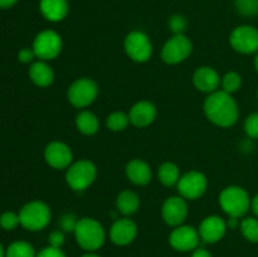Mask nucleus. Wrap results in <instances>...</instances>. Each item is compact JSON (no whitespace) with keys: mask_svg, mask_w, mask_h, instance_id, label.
<instances>
[{"mask_svg":"<svg viewBox=\"0 0 258 257\" xmlns=\"http://www.w3.org/2000/svg\"><path fill=\"white\" fill-rule=\"evenodd\" d=\"M98 96V86L92 78L83 77L76 80L68 87V102L76 108H86L92 105Z\"/></svg>","mask_w":258,"mask_h":257,"instance_id":"nucleus-6","label":"nucleus"},{"mask_svg":"<svg viewBox=\"0 0 258 257\" xmlns=\"http://www.w3.org/2000/svg\"><path fill=\"white\" fill-rule=\"evenodd\" d=\"M140 208V198L135 191L126 189L122 190L116 198V211L125 217L133 216Z\"/></svg>","mask_w":258,"mask_h":257,"instance_id":"nucleus-22","label":"nucleus"},{"mask_svg":"<svg viewBox=\"0 0 258 257\" xmlns=\"http://www.w3.org/2000/svg\"><path fill=\"white\" fill-rule=\"evenodd\" d=\"M138 236V226L133 219L123 217L115 219L110 228V239L116 246H127Z\"/></svg>","mask_w":258,"mask_h":257,"instance_id":"nucleus-16","label":"nucleus"},{"mask_svg":"<svg viewBox=\"0 0 258 257\" xmlns=\"http://www.w3.org/2000/svg\"><path fill=\"white\" fill-rule=\"evenodd\" d=\"M35 257H66V254L60 248H55V247L48 246L45 247V248L40 249Z\"/></svg>","mask_w":258,"mask_h":257,"instance_id":"nucleus-35","label":"nucleus"},{"mask_svg":"<svg viewBox=\"0 0 258 257\" xmlns=\"http://www.w3.org/2000/svg\"><path fill=\"white\" fill-rule=\"evenodd\" d=\"M18 224H20L19 214H15L14 212H5L0 216V226L7 231H12Z\"/></svg>","mask_w":258,"mask_h":257,"instance_id":"nucleus-32","label":"nucleus"},{"mask_svg":"<svg viewBox=\"0 0 258 257\" xmlns=\"http://www.w3.org/2000/svg\"><path fill=\"white\" fill-rule=\"evenodd\" d=\"M227 229H228L227 222L222 217L216 216V214L206 217L198 227L201 239L209 244L217 243L223 239L227 233Z\"/></svg>","mask_w":258,"mask_h":257,"instance_id":"nucleus-15","label":"nucleus"},{"mask_svg":"<svg viewBox=\"0 0 258 257\" xmlns=\"http://www.w3.org/2000/svg\"><path fill=\"white\" fill-rule=\"evenodd\" d=\"M239 224H241L239 218H234V217H229V219L227 221V226L231 229H236L237 227H239Z\"/></svg>","mask_w":258,"mask_h":257,"instance_id":"nucleus-38","label":"nucleus"},{"mask_svg":"<svg viewBox=\"0 0 258 257\" xmlns=\"http://www.w3.org/2000/svg\"><path fill=\"white\" fill-rule=\"evenodd\" d=\"M78 221H80V219H78L73 213L63 214L59 219L60 229H62L64 233L66 232H75Z\"/></svg>","mask_w":258,"mask_h":257,"instance_id":"nucleus-33","label":"nucleus"},{"mask_svg":"<svg viewBox=\"0 0 258 257\" xmlns=\"http://www.w3.org/2000/svg\"><path fill=\"white\" fill-rule=\"evenodd\" d=\"M242 234L247 241L258 243V218L257 217H244L239 224Z\"/></svg>","mask_w":258,"mask_h":257,"instance_id":"nucleus-27","label":"nucleus"},{"mask_svg":"<svg viewBox=\"0 0 258 257\" xmlns=\"http://www.w3.org/2000/svg\"><path fill=\"white\" fill-rule=\"evenodd\" d=\"M169 29L174 33V34H184L186 29V19L180 14H174L169 18Z\"/></svg>","mask_w":258,"mask_h":257,"instance_id":"nucleus-30","label":"nucleus"},{"mask_svg":"<svg viewBox=\"0 0 258 257\" xmlns=\"http://www.w3.org/2000/svg\"><path fill=\"white\" fill-rule=\"evenodd\" d=\"M76 127L83 135L92 136L100 130V121L93 112L88 110H82L76 116Z\"/></svg>","mask_w":258,"mask_h":257,"instance_id":"nucleus-23","label":"nucleus"},{"mask_svg":"<svg viewBox=\"0 0 258 257\" xmlns=\"http://www.w3.org/2000/svg\"><path fill=\"white\" fill-rule=\"evenodd\" d=\"M66 236L64 232H63L62 229H55V231H53L52 233L49 234V237H48V243H49V246L55 247V248H62Z\"/></svg>","mask_w":258,"mask_h":257,"instance_id":"nucleus-34","label":"nucleus"},{"mask_svg":"<svg viewBox=\"0 0 258 257\" xmlns=\"http://www.w3.org/2000/svg\"><path fill=\"white\" fill-rule=\"evenodd\" d=\"M201 241L198 229L194 228L193 226H186V224L175 227L169 236V243L178 252L194 251L199 247Z\"/></svg>","mask_w":258,"mask_h":257,"instance_id":"nucleus-12","label":"nucleus"},{"mask_svg":"<svg viewBox=\"0 0 258 257\" xmlns=\"http://www.w3.org/2000/svg\"><path fill=\"white\" fill-rule=\"evenodd\" d=\"M17 2L18 0H0V8L2 9H8V8L17 4Z\"/></svg>","mask_w":258,"mask_h":257,"instance_id":"nucleus-40","label":"nucleus"},{"mask_svg":"<svg viewBox=\"0 0 258 257\" xmlns=\"http://www.w3.org/2000/svg\"><path fill=\"white\" fill-rule=\"evenodd\" d=\"M0 257H5V252H4V248H3L2 243H0Z\"/></svg>","mask_w":258,"mask_h":257,"instance_id":"nucleus-43","label":"nucleus"},{"mask_svg":"<svg viewBox=\"0 0 258 257\" xmlns=\"http://www.w3.org/2000/svg\"><path fill=\"white\" fill-rule=\"evenodd\" d=\"M251 209H252V212H253V213H254V216H256L257 218H258V193L253 197V198H252V201H251Z\"/></svg>","mask_w":258,"mask_h":257,"instance_id":"nucleus-39","label":"nucleus"},{"mask_svg":"<svg viewBox=\"0 0 258 257\" xmlns=\"http://www.w3.org/2000/svg\"><path fill=\"white\" fill-rule=\"evenodd\" d=\"M203 110L206 117L219 127H232L239 118V108L236 100L222 90L207 96Z\"/></svg>","mask_w":258,"mask_h":257,"instance_id":"nucleus-1","label":"nucleus"},{"mask_svg":"<svg viewBox=\"0 0 258 257\" xmlns=\"http://www.w3.org/2000/svg\"><path fill=\"white\" fill-rule=\"evenodd\" d=\"M81 257H101V256H98V254L95 253V252H86V253L82 254Z\"/></svg>","mask_w":258,"mask_h":257,"instance_id":"nucleus-41","label":"nucleus"},{"mask_svg":"<svg viewBox=\"0 0 258 257\" xmlns=\"http://www.w3.org/2000/svg\"><path fill=\"white\" fill-rule=\"evenodd\" d=\"M189 209L186 199L180 196H173L165 199L161 207V216L164 222L170 227H178L184 224L188 217Z\"/></svg>","mask_w":258,"mask_h":257,"instance_id":"nucleus-13","label":"nucleus"},{"mask_svg":"<svg viewBox=\"0 0 258 257\" xmlns=\"http://www.w3.org/2000/svg\"><path fill=\"white\" fill-rule=\"evenodd\" d=\"M231 47L241 54H253L258 52V29L252 25H238L229 35Z\"/></svg>","mask_w":258,"mask_h":257,"instance_id":"nucleus-11","label":"nucleus"},{"mask_svg":"<svg viewBox=\"0 0 258 257\" xmlns=\"http://www.w3.org/2000/svg\"><path fill=\"white\" fill-rule=\"evenodd\" d=\"M97 168L88 159L75 161L66 170V183L72 190L83 191L90 188L96 180Z\"/></svg>","mask_w":258,"mask_h":257,"instance_id":"nucleus-4","label":"nucleus"},{"mask_svg":"<svg viewBox=\"0 0 258 257\" xmlns=\"http://www.w3.org/2000/svg\"><path fill=\"white\" fill-rule=\"evenodd\" d=\"M52 219L50 208L40 201H33L25 204L19 212L20 224L25 229L38 232L44 229Z\"/></svg>","mask_w":258,"mask_h":257,"instance_id":"nucleus-5","label":"nucleus"},{"mask_svg":"<svg viewBox=\"0 0 258 257\" xmlns=\"http://www.w3.org/2000/svg\"><path fill=\"white\" fill-rule=\"evenodd\" d=\"M244 131L249 139H258V112H253L244 121Z\"/></svg>","mask_w":258,"mask_h":257,"instance_id":"nucleus-31","label":"nucleus"},{"mask_svg":"<svg viewBox=\"0 0 258 257\" xmlns=\"http://www.w3.org/2000/svg\"><path fill=\"white\" fill-rule=\"evenodd\" d=\"M221 81L222 77L219 73L211 66H202L197 68L193 75V85L198 91L203 93L216 92L221 90Z\"/></svg>","mask_w":258,"mask_h":257,"instance_id":"nucleus-17","label":"nucleus"},{"mask_svg":"<svg viewBox=\"0 0 258 257\" xmlns=\"http://www.w3.org/2000/svg\"><path fill=\"white\" fill-rule=\"evenodd\" d=\"M123 49L127 57L136 63L148 62L154 52L151 39L146 33L141 30H133L126 35Z\"/></svg>","mask_w":258,"mask_h":257,"instance_id":"nucleus-7","label":"nucleus"},{"mask_svg":"<svg viewBox=\"0 0 258 257\" xmlns=\"http://www.w3.org/2000/svg\"><path fill=\"white\" fill-rule=\"evenodd\" d=\"M193 52V43L185 34H174L161 49V59L166 65L175 66L184 62Z\"/></svg>","mask_w":258,"mask_h":257,"instance_id":"nucleus-8","label":"nucleus"},{"mask_svg":"<svg viewBox=\"0 0 258 257\" xmlns=\"http://www.w3.org/2000/svg\"><path fill=\"white\" fill-rule=\"evenodd\" d=\"M257 98H258V90H257Z\"/></svg>","mask_w":258,"mask_h":257,"instance_id":"nucleus-44","label":"nucleus"},{"mask_svg":"<svg viewBox=\"0 0 258 257\" xmlns=\"http://www.w3.org/2000/svg\"><path fill=\"white\" fill-rule=\"evenodd\" d=\"M241 86H242V77L239 73L231 71V72H227L226 75L222 77L221 90L224 91V92L229 93V95L236 93L237 91L241 88Z\"/></svg>","mask_w":258,"mask_h":257,"instance_id":"nucleus-28","label":"nucleus"},{"mask_svg":"<svg viewBox=\"0 0 258 257\" xmlns=\"http://www.w3.org/2000/svg\"><path fill=\"white\" fill-rule=\"evenodd\" d=\"M208 188V179L202 171L190 170L183 174L176 184V190L186 201H196L204 196Z\"/></svg>","mask_w":258,"mask_h":257,"instance_id":"nucleus-10","label":"nucleus"},{"mask_svg":"<svg viewBox=\"0 0 258 257\" xmlns=\"http://www.w3.org/2000/svg\"><path fill=\"white\" fill-rule=\"evenodd\" d=\"M251 197L248 191L238 185L226 186L219 194V206L228 217L243 218L251 209Z\"/></svg>","mask_w":258,"mask_h":257,"instance_id":"nucleus-3","label":"nucleus"},{"mask_svg":"<svg viewBox=\"0 0 258 257\" xmlns=\"http://www.w3.org/2000/svg\"><path fill=\"white\" fill-rule=\"evenodd\" d=\"M190 257H213L212 256L211 252L208 249L203 248V247H198L194 251H191V256Z\"/></svg>","mask_w":258,"mask_h":257,"instance_id":"nucleus-37","label":"nucleus"},{"mask_svg":"<svg viewBox=\"0 0 258 257\" xmlns=\"http://www.w3.org/2000/svg\"><path fill=\"white\" fill-rule=\"evenodd\" d=\"M234 8L243 17H254L258 14V0H234Z\"/></svg>","mask_w":258,"mask_h":257,"instance_id":"nucleus-29","label":"nucleus"},{"mask_svg":"<svg viewBox=\"0 0 258 257\" xmlns=\"http://www.w3.org/2000/svg\"><path fill=\"white\" fill-rule=\"evenodd\" d=\"M35 57V53L33 50V48H23L22 50H19L18 53V59L22 63H30Z\"/></svg>","mask_w":258,"mask_h":257,"instance_id":"nucleus-36","label":"nucleus"},{"mask_svg":"<svg viewBox=\"0 0 258 257\" xmlns=\"http://www.w3.org/2000/svg\"><path fill=\"white\" fill-rule=\"evenodd\" d=\"M39 9L43 17L52 23L62 22L70 12L67 0H40Z\"/></svg>","mask_w":258,"mask_h":257,"instance_id":"nucleus-20","label":"nucleus"},{"mask_svg":"<svg viewBox=\"0 0 258 257\" xmlns=\"http://www.w3.org/2000/svg\"><path fill=\"white\" fill-rule=\"evenodd\" d=\"M126 176L135 185H148L153 179V171L150 165L141 159H133L126 164Z\"/></svg>","mask_w":258,"mask_h":257,"instance_id":"nucleus-19","label":"nucleus"},{"mask_svg":"<svg viewBox=\"0 0 258 257\" xmlns=\"http://www.w3.org/2000/svg\"><path fill=\"white\" fill-rule=\"evenodd\" d=\"M34 247L25 241L13 242L5 251V257H35Z\"/></svg>","mask_w":258,"mask_h":257,"instance_id":"nucleus-26","label":"nucleus"},{"mask_svg":"<svg viewBox=\"0 0 258 257\" xmlns=\"http://www.w3.org/2000/svg\"><path fill=\"white\" fill-rule=\"evenodd\" d=\"M180 176V169L175 163H171V161H165L158 169L159 181L168 188L176 186Z\"/></svg>","mask_w":258,"mask_h":257,"instance_id":"nucleus-24","label":"nucleus"},{"mask_svg":"<svg viewBox=\"0 0 258 257\" xmlns=\"http://www.w3.org/2000/svg\"><path fill=\"white\" fill-rule=\"evenodd\" d=\"M44 159L50 168L55 170H67L73 163V153L66 143L52 141L45 146Z\"/></svg>","mask_w":258,"mask_h":257,"instance_id":"nucleus-14","label":"nucleus"},{"mask_svg":"<svg viewBox=\"0 0 258 257\" xmlns=\"http://www.w3.org/2000/svg\"><path fill=\"white\" fill-rule=\"evenodd\" d=\"M158 116V110L155 105L150 101H138L131 106L128 111V117H130V123L135 127L143 128L148 127L155 121Z\"/></svg>","mask_w":258,"mask_h":257,"instance_id":"nucleus-18","label":"nucleus"},{"mask_svg":"<svg viewBox=\"0 0 258 257\" xmlns=\"http://www.w3.org/2000/svg\"><path fill=\"white\" fill-rule=\"evenodd\" d=\"M128 125H130L128 113L122 112V111H115V112L110 113L106 118V127L113 133H120V131L126 130Z\"/></svg>","mask_w":258,"mask_h":257,"instance_id":"nucleus-25","label":"nucleus"},{"mask_svg":"<svg viewBox=\"0 0 258 257\" xmlns=\"http://www.w3.org/2000/svg\"><path fill=\"white\" fill-rule=\"evenodd\" d=\"M29 77L38 87H49L54 81V71L47 60H37L29 68Z\"/></svg>","mask_w":258,"mask_h":257,"instance_id":"nucleus-21","label":"nucleus"},{"mask_svg":"<svg viewBox=\"0 0 258 257\" xmlns=\"http://www.w3.org/2000/svg\"><path fill=\"white\" fill-rule=\"evenodd\" d=\"M32 48L35 53V57L39 58L40 60H52L62 52V38L54 30H43L34 38Z\"/></svg>","mask_w":258,"mask_h":257,"instance_id":"nucleus-9","label":"nucleus"},{"mask_svg":"<svg viewBox=\"0 0 258 257\" xmlns=\"http://www.w3.org/2000/svg\"><path fill=\"white\" fill-rule=\"evenodd\" d=\"M73 233L78 246L86 252H95L105 244V228L97 219L91 217L81 218Z\"/></svg>","mask_w":258,"mask_h":257,"instance_id":"nucleus-2","label":"nucleus"},{"mask_svg":"<svg viewBox=\"0 0 258 257\" xmlns=\"http://www.w3.org/2000/svg\"><path fill=\"white\" fill-rule=\"evenodd\" d=\"M254 68H256V71L258 73V52L256 53V57H254Z\"/></svg>","mask_w":258,"mask_h":257,"instance_id":"nucleus-42","label":"nucleus"}]
</instances>
